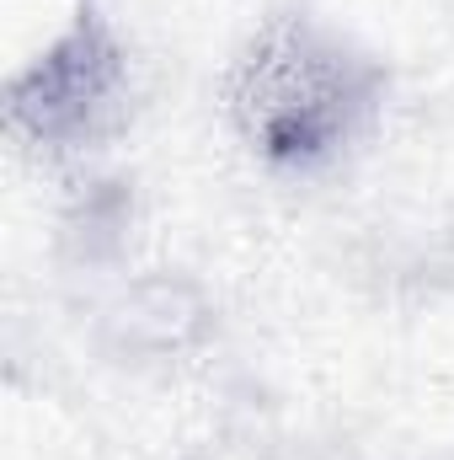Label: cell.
<instances>
[{
    "label": "cell",
    "mask_w": 454,
    "mask_h": 460,
    "mask_svg": "<svg viewBox=\"0 0 454 460\" xmlns=\"http://www.w3.org/2000/svg\"><path fill=\"white\" fill-rule=\"evenodd\" d=\"M353 108V81L337 54L316 49L310 38H284L251 59L246 81V118L278 150L327 145Z\"/></svg>",
    "instance_id": "6da1fadb"
},
{
    "label": "cell",
    "mask_w": 454,
    "mask_h": 460,
    "mask_svg": "<svg viewBox=\"0 0 454 460\" xmlns=\"http://www.w3.org/2000/svg\"><path fill=\"white\" fill-rule=\"evenodd\" d=\"M198 322H204V311H198V300H193L182 284H139L113 316L118 338L134 348V353L182 348L198 332Z\"/></svg>",
    "instance_id": "7a4b0ae2"
}]
</instances>
